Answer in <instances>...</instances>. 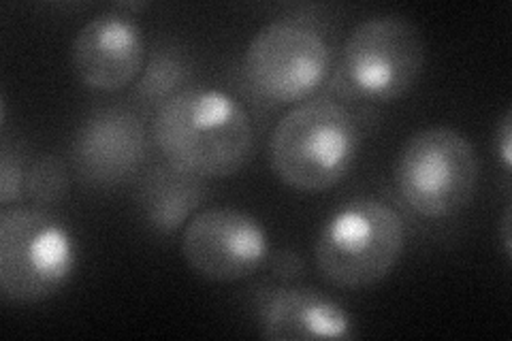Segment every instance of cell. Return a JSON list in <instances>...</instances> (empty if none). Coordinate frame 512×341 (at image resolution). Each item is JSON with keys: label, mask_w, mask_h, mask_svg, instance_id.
<instances>
[{"label": "cell", "mask_w": 512, "mask_h": 341, "mask_svg": "<svg viewBox=\"0 0 512 341\" xmlns=\"http://www.w3.org/2000/svg\"><path fill=\"white\" fill-rule=\"evenodd\" d=\"M152 131L167 165L201 180L242 171L254 143L248 111L218 88H188L175 94L158 107Z\"/></svg>", "instance_id": "1"}, {"label": "cell", "mask_w": 512, "mask_h": 341, "mask_svg": "<svg viewBox=\"0 0 512 341\" xmlns=\"http://www.w3.org/2000/svg\"><path fill=\"white\" fill-rule=\"evenodd\" d=\"M361 150L357 116L331 99L295 105L271 135V167L297 192L318 194L333 188L355 167Z\"/></svg>", "instance_id": "2"}, {"label": "cell", "mask_w": 512, "mask_h": 341, "mask_svg": "<svg viewBox=\"0 0 512 341\" xmlns=\"http://www.w3.org/2000/svg\"><path fill=\"white\" fill-rule=\"evenodd\" d=\"M406 248L402 216L387 203L357 199L340 207L318 233L316 267L338 288H367L395 269Z\"/></svg>", "instance_id": "3"}, {"label": "cell", "mask_w": 512, "mask_h": 341, "mask_svg": "<svg viewBox=\"0 0 512 341\" xmlns=\"http://www.w3.org/2000/svg\"><path fill=\"white\" fill-rule=\"evenodd\" d=\"M423 67L425 41L419 28L397 15L372 18L346 39L331 92L350 101H397L416 86Z\"/></svg>", "instance_id": "4"}, {"label": "cell", "mask_w": 512, "mask_h": 341, "mask_svg": "<svg viewBox=\"0 0 512 341\" xmlns=\"http://www.w3.org/2000/svg\"><path fill=\"white\" fill-rule=\"evenodd\" d=\"M77 246L67 224L35 207L0 214V290L11 303H41L67 286Z\"/></svg>", "instance_id": "5"}, {"label": "cell", "mask_w": 512, "mask_h": 341, "mask_svg": "<svg viewBox=\"0 0 512 341\" xmlns=\"http://www.w3.org/2000/svg\"><path fill=\"white\" fill-rule=\"evenodd\" d=\"M478 158L472 143L446 126L412 135L399 152L395 186L416 216L453 218L474 199Z\"/></svg>", "instance_id": "6"}, {"label": "cell", "mask_w": 512, "mask_h": 341, "mask_svg": "<svg viewBox=\"0 0 512 341\" xmlns=\"http://www.w3.org/2000/svg\"><path fill=\"white\" fill-rule=\"evenodd\" d=\"M333 54L327 39L301 20L267 22L250 39L242 75L250 92L269 105L306 103L325 86Z\"/></svg>", "instance_id": "7"}, {"label": "cell", "mask_w": 512, "mask_h": 341, "mask_svg": "<svg viewBox=\"0 0 512 341\" xmlns=\"http://www.w3.org/2000/svg\"><path fill=\"white\" fill-rule=\"evenodd\" d=\"M188 267L210 282H239L271 256L263 224L233 207H210L190 218L182 233Z\"/></svg>", "instance_id": "8"}, {"label": "cell", "mask_w": 512, "mask_h": 341, "mask_svg": "<svg viewBox=\"0 0 512 341\" xmlns=\"http://www.w3.org/2000/svg\"><path fill=\"white\" fill-rule=\"evenodd\" d=\"M73 67L82 84L92 90H122L146 67L141 28L122 11L90 20L75 35Z\"/></svg>", "instance_id": "9"}, {"label": "cell", "mask_w": 512, "mask_h": 341, "mask_svg": "<svg viewBox=\"0 0 512 341\" xmlns=\"http://www.w3.org/2000/svg\"><path fill=\"white\" fill-rule=\"evenodd\" d=\"M146 158V131L133 111L101 109L79 128L73 165L79 180L109 188L128 180Z\"/></svg>", "instance_id": "10"}, {"label": "cell", "mask_w": 512, "mask_h": 341, "mask_svg": "<svg viewBox=\"0 0 512 341\" xmlns=\"http://www.w3.org/2000/svg\"><path fill=\"white\" fill-rule=\"evenodd\" d=\"M261 335L274 341L350 339L355 322L344 307L314 288L282 286L271 290L259 307Z\"/></svg>", "instance_id": "11"}, {"label": "cell", "mask_w": 512, "mask_h": 341, "mask_svg": "<svg viewBox=\"0 0 512 341\" xmlns=\"http://www.w3.org/2000/svg\"><path fill=\"white\" fill-rule=\"evenodd\" d=\"M201 177L171 165L152 169L141 186L143 216L158 233H175L186 226L205 199Z\"/></svg>", "instance_id": "12"}, {"label": "cell", "mask_w": 512, "mask_h": 341, "mask_svg": "<svg viewBox=\"0 0 512 341\" xmlns=\"http://www.w3.org/2000/svg\"><path fill=\"white\" fill-rule=\"evenodd\" d=\"M190 69L182 56L173 52H156L141 71L137 92L143 101L158 103V107L173 99L186 88Z\"/></svg>", "instance_id": "13"}, {"label": "cell", "mask_w": 512, "mask_h": 341, "mask_svg": "<svg viewBox=\"0 0 512 341\" xmlns=\"http://www.w3.org/2000/svg\"><path fill=\"white\" fill-rule=\"evenodd\" d=\"M69 194V169L64 160L47 154L26 173V197L37 207L58 205Z\"/></svg>", "instance_id": "14"}, {"label": "cell", "mask_w": 512, "mask_h": 341, "mask_svg": "<svg viewBox=\"0 0 512 341\" xmlns=\"http://www.w3.org/2000/svg\"><path fill=\"white\" fill-rule=\"evenodd\" d=\"M26 192V175L22 171V162L13 156L9 148H3V160H0V203L11 205L22 199Z\"/></svg>", "instance_id": "15"}, {"label": "cell", "mask_w": 512, "mask_h": 341, "mask_svg": "<svg viewBox=\"0 0 512 341\" xmlns=\"http://www.w3.org/2000/svg\"><path fill=\"white\" fill-rule=\"evenodd\" d=\"M269 261H271V273L284 282L299 278L303 271V261L295 252H288V250L276 252L274 256H269Z\"/></svg>", "instance_id": "16"}, {"label": "cell", "mask_w": 512, "mask_h": 341, "mask_svg": "<svg viewBox=\"0 0 512 341\" xmlns=\"http://www.w3.org/2000/svg\"><path fill=\"white\" fill-rule=\"evenodd\" d=\"M495 141H498V152L500 158L504 162V169L508 171L512 167V113L508 111L502 124L498 126V131H495Z\"/></svg>", "instance_id": "17"}, {"label": "cell", "mask_w": 512, "mask_h": 341, "mask_svg": "<svg viewBox=\"0 0 512 341\" xmlns=\"http://www.w3.org/2000/svg\"><path fill=\"white\" fill-rule=\"evenodd\" d=\"M510 237H512V235H510V209H508L504 220H502V241H504V252H506V256H510V252H512V239H510Z\"/></svg>", "instance_id": "18"}]
</instances>
